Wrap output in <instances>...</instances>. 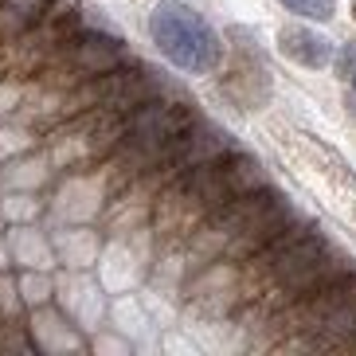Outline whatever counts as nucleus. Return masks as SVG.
Listing matches in <instances>:
<instances>
[{
  "label": "nucleus",
  "instance_id": "nucleus-1",
  "mask_svg": "<svg viewBox=\"0 0 356 356\" xmlns=\"http://www.w3.org/2000/svg\"><path fill=\"white\" fill-rule=\"evenodd\" d=\"M345 274H353V266L337 247H329L325 235H317L314 227L290 223L282 235H274L262 251L247 259L239 298L254 302L262 314L278 317L282 309L321 293L325 286L341 282Z\"/></svg>",
  "mask_w": 356,
  "mask_h": 356
},
{
  "label": "nucleus",
  "instance_id": "nucleus-2",
  "mask_svg": "<svg viewBox=\"0 0 356 356\" xmlns=\"http://www.w3.org/2000/svg\"><path fill=\"white\" fill-rule=\"evenodd\" d=\"M290 223L293 208L274 188L247 192V196L227 200L220 211H211L196 227L192 247H208L216 262H247L274 235H282Z\"/></svg>",
  "mask_w": 356,
  "mask_h": 356
},
{
  "label": "nucleus",
  "instance_id": "nucleus-3",
  "mask_svg": "<svg viewBox=\"0 0 356 356\" xmlns=\"http://www.w3.org/2000/svg\"><path fill=\"white\" fill-rule=\"evenodd\" d=\"M192 122H196V114L188 106L165 102V98H149L145 106H137L134 114H126L118 149L110 153V168H118V184L157 172Z\"/></svg>",
  "mask_w": 356,
  "mask_h": 356
},
{
  "label": "nucleus",
  "instance_id": "nucleus-4",
  "mask_svg": "<svg viewBox=\"0 0 356 356\" xmlns=\"http://www.w3.org/2000/svg\"><path fill=\"white\" fill-rule=\"evenodd\" d=\"M149 40L184 74H208L220 63V35L211 32V24L200 12L177 0H165L149 12Z\"/></svg>",
  "mask_w": 356,
  "mask_h": 356
},
{
  "label": "nucleus",
  "instance_id": "nucleus-5",
  "mask_svg": "<svg viewBox=\"0 0 356 356\" xmlns=\"http://www.w3.org/2000/svg\"><path fill=\"white\" fill-rule=\"evenodd\" d=\"M129 63L126 59V47H122V40L118 35H106V32H86V28H79V32L71 35V40L59 47V55H55L51 63L43 67V83L47 86H59V90H67L71 95L74 86L90 83V79H98V74L114 71V67Z\"/></svg>",
  "mask_w": 356,
  "mask_h": 356
},
{
  "label": "nucleus",
  "instance_id": "nucleus-6",
  "mask_svg": "<svg viewBox=\"0 0 356 356\" xmlns=\"http://www.w3.org/2000/svg\"><path fill=\"white\" fill-rule=\"evenodd\" d=\"M231 149H235V141H231V134L223 126H216V122H192V126L184 129V137L177 141V149L168 153V161L153 172V177H157L161 184H168L172 177H184L192 168L223 161Z\"/></svg>",
  "mask_w": 356,
  "mask_h": 356
},
{
  "label": "nucleus",
  "instance_id": "nucleus-7",
  "mask_svg": "<svg viewBox=\"0 0 356 356\" xmlns=\"http://www.w3.org/2000/svg\"><path fill=\"white\" fill-rule=\"evenodd\" d=\"M278 51L286 55V59H293L298 67H329V59H333V43L325 40V35L309 32V28H298V24H290V28H282L278 32Z\"/></svg>",
  "mask_w": 356,
  "mask_h": 356
},
{
  "label": "nucleus",
  "instance_id": "nucleus-8",
  "mask_svg": "<svg viewBox=\"0 0 356 356\" xmlns=\"http://www.w3.org/2000/svg\"><path fill=\"white\" fill-rule=\"evenodd\" d=\"M51 4L55 0H0V43L8 47L24 32H32Z\"/></svg>",
  "mask_w": 356,
  "mask_h": 356
},
{
  "label": "nucleus",
  "instance_id": "nucleus-9",
  "mask_svg": "<svg viewBox=\"0 0 356 356\" xmlns=\"http://www.w3.org/2000/svg\"><path fill=\"white\" fill-rule=\"evenodd\" d=\"M20 293H24V305H28V309H35V305L51 302L55 282L47 278V274H35V266H28V270L20 274Z\"/></svg>",
  "mask_w": 356,
  "mask_h": 356
},
{
  "label": "nucleus",
  "instance_id": "nucleus-10",
  "mask_svg": "<svg viewBox=\"0 0 356 356\" xmlns=\"http://www.w3.org/2000/svg\"><path fill=\"white\" fill-rule=\"evenodd\" d=\"M28 309L24 305V293H20V282H12L4 266H0V317H8V321H20V314Z\"/></svg>",
  "mask_w": 356,
  "mask_h": 356
},
{
  "label": "nucleus",
  "instance_id": "nucleus-11",
  "mask_svg": "<svg viewBox=\"0 0 356 356\" xmlns=\"http://www.w3.org/2000/svg\"><path fill=\"white\" fill-rule=\"evenodd\" d=\"M282 4L305 20H329L333 16V0H282Z\"/></svg>",
  "mask_w": 356,
  "mask_h": 356
},
{
  "label": "nucleus",
  "instance_id": "nucleus-12",
  "mask_svg": "<svg viewBox=\"0 0 356 356\" xmlns=\"http://www.w3.org/2000/svg\"><path fill=\"white\" fill-rule=\"evenodd\" d=\"M353 83H356V71H353Z\"/></svg>",
  "mask_w": 356,
  "mask_h": 356
}]
</instances>
